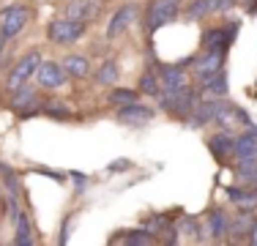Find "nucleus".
<instances>
[{
	"label": "nucleus",
	"instance_id": "obj_18",
	"mask_svg": "<svg viewBox=\"0 0 257 246\" xmlns=\"http://www.w3.org/2000/svg\"><path fill=\"white\" fill-rule=\"evenodd\" d=\"M90 14H93V3L90 0H71L69 9H66V17H71V20H85Z\"/></svg>",
	"mask_w": 257,
	"mask_h": 246
},
{
	"label": "nucleus",
	"instance_id": "obj_4",
	"mask_svg": "<svg viewBox=\"0 0 257 246\" xmlns=\"http://www.w3.org/2000/svg\"><path fill=\"white\" fill-rule=\"evenodd\" d=\"M39 63H41V52H28L25 58H22L20 63L14 66V71H11V77H9V88H11V90H17L20 85H25L28 79L36 74Z\"/></svg>",
	"mask_w": 257,
	"mask_h": 246
},
{
	"label": "nucleus",
	"instance_id": "obj_20",
	"mask_svg": "<svg viewBox=\"0 0 257 246\" xmlns=\"http://www.w3.org/2000/svg\"><path fill=\"white\" fill-rule=\"evenodd\" d=\"M17 235H14V243H33V235H30V221L25 213H17Z\"/></svg>",
	"mask_w": 257,
	"mask_h": 246
},
{
	"label": "nucleus",
	"instance_id": "obj_24",
	"mask_svg": "<svg viewBox=\"0 0 257 246\" xmlns=\"http://www.w3.org/2000/svg\"><path fill=\"white\" fill-rule=\"evenodd\" d=\"M252 224H254V219L249 216V211H246L241 219H235V221H232V227H230V230H232V235H235V238H243L249 230H252Z\"/></svg>",
	"mask_w": 257,
	"mask_h": 246
},
{
	"label": "nucleus",
	"instance_id": "obj_22",
	"mask_svg": "<svg viewBox=\"0 0 257 246\" xmlns=\"http://www.w3.org/2000/svg\"><path fill=\"white\" fill-rule=\"evenodd\" d=\"M137 96H140V90H134V88H115L109 93V101L112 104H132V101H137Z\"/></svg>",
	"mask_w": 257,
	"mask_h": 246
},
{
	"label": "nucleus",
	"instance_id": "obj_12",
	"mask_svg": "<svg viewBox=\"0 0 257 246\" xmlns=\"http://www.w3.org/2000/svg\"><path fill=\"white\" fill-rule=\"evenodd\" d=\"M203 93L208 98L227 96V77H224V71H216V74H211V77L203 79Z\"/></svg>",
	"mask_w": 257,
	"mask_h": 246
},
{
	"label": "nucleus",
	"instance_id": "obj_29",
	"mask_svg": "<svg viewBox=\"0 0 257 246\" xmlns=\"http://www.w3.org/2000/svg\"><path fill=\"white\" fill-rule=\"evenodd\" d=\"M128 167H132V162H128V159H118V162L109 164V172H120V170H128Z\"/></svg>",
	"mask_w": 257,
	"mask_h": 246
},
{
	"label": "nucleus",
	"instance_id": "obj_14",
	"mask_svg": "<svg viewBox=\"0 0 257 246\" xmlns=\"http://www.w3.org/2000/svg\"><path fill=\"white\" fill-rule=\"evenodd\" d=\"M227 197H230V202H235L238 208H243V211H254V208H257V189H254V192H249V189L230 186Z\"/></svg>",
	"mask_w": 257,
	"mask_h": 246
},
{
	"label": "nucleus",
	"instance_id": "obj_28",
	"mask_svg": "<svg viewBox=\"0 0 257 246\" xmlns=\"http://www.w3.org/2000/svg\"><path fill=\"white\" fill-rule=\"evenodd\" d=\"M183 232L192 235V238H200V224H197V221H192V219H186V221H183Z\"/></svg>",
	"mask_w": 257,
	"mask_h": 246
},
{
	"label": "nucleus",
	"instance_id": "obj_2",
	"mask_svg": "<svg viewBox=\"0 0 257 246\" xmlns=\"http://www.w3.org/2000/svg\"><path fill=\"white\" fill-rule=\"evenodd\" d=\"M162 107L173 115H189L194 107H197V93L183 85V88H175V90H167V96L162 98Z\"/></svg>",
	"mask_w": 257,
	"mask_h": 246
},
{
	"label": "nucleus",
	"instance_id": "obj_3",
	"mask_svg": "<svg viewBox=\"0 0 257 246\" xmlns=\"http://www.w3.org/2000/svg\"><path fill=\"white\" fill-rule=\"evenodd\" d=\"M178 3L181 0H151V6H148V33H154V30L164 28L167 22H173L175 14H178Z\"/></svg>",
	"mask_w": 257,
	"mask_h": 246
},
{
	"label": "nucleus",
	"instance_id": "obj_19",
	"mask_svg": "<svg viewBox=\"0 0 257 246\" xmlns=\"http://www.w3.org/2000/svg\"><path fill=\"white\" fill-rule=\"evenodd\" d=\"M33 101H36V90H33V88H28V85H20V88L14 90V107L20 109V112H22V109H28Z\"/></svg>",
	"mask_w": 257,
	"mask_h": 246
},
{
	"label": "nucleus",
	"instance_id": "obj_17",
	"mask_svg": "<svg viewBox=\"0 0 257 246\" xmlns=\"http://www.w3.org/2000/svg\"><path fill=\"white\" fill-rule=\"evenodd\" d=\"M227 230H230V224H227V216H224L222 211H211V213H208V232H211L213 238H222Z\"/></svg>",
	"mask_w": 257,
	"mask_h": 246
},
{
	"label": "nucleus",
	"instance_id": "obj_10",
	"mask_svg": "<svg viewBox=\"0 0 257 246\" xmlns=\"http://www.w3.org/2000/svg\"><path fill=\"white\" fill-rule=\"evenodd\" d=\"M36 79L41 82V88H60L66 82V69L58 63H39Z\"/></svg>",
	"mask_w": 257,
	"mask_h": 246
},
{
	"label": "nucleus",
	"instance_id": "obj_36",
	"mask_svg": "<svg viewBox=\"0 0 257 246\" xmlns=\"http://www.w3.org/2000/svg\"><path fill=\"white\" fill-rule=\"evenodd\" d=\"M254 183H257V181H254Z\"/></svg>",
	"mask_w": 257,
	"mask_h": 246
},
{
	"label": "nucleus",
	"instance_id": "obj_33",
	"mask_svg": "<svg viewBox=\"0 0 257 246\" xmlns=\"http://www.w3.org/2000/svg\"><path fill=\"white\" fill-rule=\"evenodd\" d=\"M0 213H3V200H0Z\"/></svg>",
	"mask_w": 257,
	"mask_h": 246
},
{
	"label": "nucleus",
	"instance_id": "obj_16",
	"mask_svg": "<svg viewBox=\"0 0 257 246\" xmlns=\"http://www.w3.org/2000/svg\"><path fill=\"white\" fill-rule=\"evenodd\" d=\"M63 69H66V74L82 79V77H88L90 63H88V58H85V55H69V58L63 60Z\"/></svg>",
	"mask_w": 257,
	"mask_h": 246
},
{
	"label": "nucleus",
	"instance_id": "obj_7",
	"mask_svg": "<svg viewBox=\"0 0 257 246\" xmlns=\"http://www.w3.org/2000/svg\"><path fill=\"white\" fill-rule=\"evenodd\" d=\"M235 33H238V22L227 25V28H219V30H205L203 47L205 49H224V52H227V47L232 44Z\"/></svg>",
	"mask_w": 257,
	"mask_h": 246
},
{
	"label": "nucleus",
	"instance_id": "obj_9",
	"mask_svg": "<svg viewBox=\"0 0 257 246\" xmlns=\"http://www.w3.org/2000/svg\"><path fill=\"white\" fill-rule=\"evenodd\" d=\"M134 20H137V6L134 3H128V6H120L118 11H115V17L109 20V25H107V36L109 39H115V36H120L123 30L132 25Z\"/></svg>",
	"mask_w": 257,
	"mask_h": 246
},
{
	"label": "nucleus",
	"instance_id": "obj_8",
	"mask_svg": "<svg viewBox=\"0 0 257 246\" xmlns=\"http://www.w3.org/2000/svg\"><path fill=\"white\" fill-rule=\"evenodd\" d=\"M222 66H224V49H208L205 58L194 60V74H197L200 79H205V77H211V74L222 71Z\"/></svg>",
	"mask_w": 257,
	"mask_h": 246
},
{
	"label": "nucleus",
	"instance_id": "obj_27",
	"mask_svg": "<svg viewBox=\"0 0 257 246\" xmlns=\"http://www.w3.org/2000/svg\"><path fill=\"white\" fill-rule=\"evenodd\" d=\"M47 115H52V118H58V120H69L71 118V112L66 107H60V104H50V107H47Z\"/></svg>",
	"mask_w": 257,
	"mask_h": 246
},
{
	"label": "nucleus",
	"instance_id": "obj_15",
	"mask_svg": "<svg viewBox=\"0 0 257 246\" xmlns=\"http://www.w3.org/2000/svg\"><path fill=\"white\" fill-rule=\"evenodd\" d=\"M235 156L238 159L257 156V137L252 134V129H249L246 134H241V137H235Z\"/></svg>",
	"mask_w": 257,
	"mask_h": 246
},
{
	"label": "nucleus",
	"instance_id": "obj_6",
	"mask_svg": "<svg viewBox=\"0 0 257 246\" xmlns=\"http://www.w3.org/2000/svg\"><path fill=\"white\" fill-rule=\"evenodd\" d=\"M118 120L123 123V126H145L148 120H154V109L143 107V104H137V101H132V104H120Z\"/></svg>",
	"mask_w": 257,
	"mask_h": 246
},
{
	"label": "nucleus",
	"instance_id": "obj_21",
	"mask_svg": "<svg viewBox=\"0 0 257 246\" xmlns=\"http://www.w3.org/2000/svg\"><path fill=\"white\" fill-rule=\"evenodd\" d=\"M115 79H118V66H115V60H107V63L99 69L96 82L99 85H115Z\"/></svg>",
	"mask_w": 257,
	"mask_h": 246
},
{
	"label": "nucleus",
	"instance_id": "obj_11",
	"mask_svg": "<svg viewBox=\"0 0 257 246\" xmlns=\"http://www.w3.org/2000/svg\"><path fill=\"white\" fill-rule=\"evenodd\" d=\"M208 148H211L213 156H219L222 162H227L230 156H235V140L227 137V134H216V137L208 140Z\"/></svg>",
	"mask_w": 257,
	"mask_h": 246
},
{
	"label": "nucleus",
	"instance_id": "obj_34",
	"mask_svg": "<svg viewBox=\"0 0 257 246\" xmlns=\"http://www.w3.org/2000/svg\"><path fill=\"white\" fill-rule=\"evenodd\" d=\"M0 52H3V39H0Z\"/></svg>",
	"mask_w": 257,
	"mask_h": 246
},
{
	"label": "nucleus",
	"instance_id": "obj_5",
	"mask_svg": "<svg viewBox=\"0 0 257 246\" xmlns=\"http://www.w3.org/2000/svg\"><path fill=\"white\" fill-rule=\"evenodd\" d=\"M25 22H28V9L25 6H11V9H6L3 11V25H0L3 39H14V36L25 28Z\"/></svg>",
	"mask_w": 257,
	"mask_h": 246
},
{
	"label": "nucleus",
	"instance_id": "obj_13",
	"mask_svg": "<svg viewBox=\"0 0 257 246\" xmlns=\"http://www.w3.org/2000/svg\"><path fill=\"white\" fill-rule=\"evenodd\" d=\"M159 82L164 85V90H175L186 85V74H183V66H162V77Z\"/></svg>",
	"mask_w": 257,
	"mask_h": 246
},
{
	"label": "nucleus",
	"instance_id": "obj_26",
	"mask_svg": "<svg viewBox=\"0 0 257 246\" xmlns=\"http://www.w3.org/2000/svg\"><path fill=\"white\" fill-rule=\"evenodd\" d=\"M151 241H154L151 230H134L126 235V243H151Z\"/></svg>",
	"mask_w": 257,
	"mask_h": 246
},
{
	"label": "nucleus",
	"instance_id": "obj_32",
	"mask_svg": "<svg viewBox=\"0 0 257 246\" xmlns=\"http://www.w3.org/2000/svg\"><path fill=\"white\" fill-rule=\"evenodd\" d=\"M249 241H252V243L257 246V221L252 224V230H249Z\"/></svg>",
	"mask_w": 257,
	"mask_h": 246
},
{
	"label": "nucleus",
	"instance_id": "obj_30",
	"mask_svg": "<svg viewBox=\"0 0 257 246\" xmlns=\"http://www.w3.org/2000/svg\"><path fill=\"white\" fill-rule=\"evenodd\" d=\"M232 0H211V9L213 11H230Z\"/></svg>",
	"mask_w": 257,
	"mask_h": 246
},
{
	"label": "nucleus",
	"instance_id": "obj_25",
	"mask_svg": "<svg viewBox=\"0 0 257 246\" xmlns=\"http://www.w3.org/2000/svg\"><path fill=\"white\" fill-rule=\"evenodd\" d=\"M140 90H143V93H151V96H156L159 93V77L156 74H145L143 79H140Z\"/></svg>",
	"mask_w": 257,
	"mask_h": 246
},
{
	"label": "nucleus",
	"instance_id": "obj_31",
	"mask_svg": "<svg viewBox=\"0 0 257 246\" xmlns=\"http://www.w3.org/2000/svg\"><path fill=\"white\" fill-rule=\"evenodd\" d=\"M74 181H77V192H85V186H88V178H82L79 172H74Z\"/></svg>",
	"mask_w": 257,
	"mask_h": 246
},
{
	"label": "nucleus",
	"instance_id": "obj_23",
	"mask_svg": "<svg viewBox=\"0 0 257 246\" xmlns=\"http://www.w3.org/2000/svg\"><path fill=\"white\" fill-rule=\"evenodd\" d=\"M205 14H213L211 9V0H192L189 3V20H200Z\"/></svg>",
	"mask_w": 257,
	"mask_h": 246
},
{
	"label": "nucleus",
	"instance_id": "obj_35",
	"mask_svg": "<svg viewBox=\"0 0 257 246\" xmlns=\"http://www.w3.org/2000/svg\"><path fill=\"white\" fill-rule=\"evenodd\" d=\"M0 172H3V164H0Z\"/></svg>",
	"mask_w": 257,
	"mask_h": 246
},
{
	"label": "nucleus",
	"instance_id": "obj_1",
	"mask_svg": "<svg viewBox=\"0 0 257 246\" xmlns=\"http://www.w3.org/2000/svg\"><path fill=\"white\" fill-rule=\"evenodd\" d=\"M85 36V20H71V17H66V20H58L50 25V39L55 44H74Z\"/></svg>",
	"mask_w": 257,
	"mask_h": 246
}]
</instances>
